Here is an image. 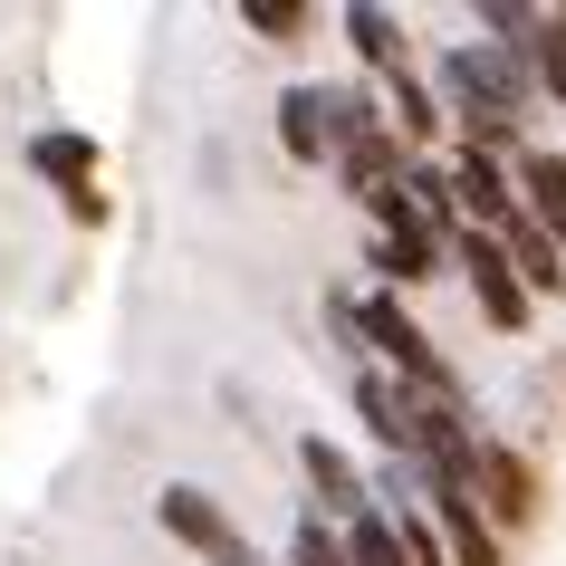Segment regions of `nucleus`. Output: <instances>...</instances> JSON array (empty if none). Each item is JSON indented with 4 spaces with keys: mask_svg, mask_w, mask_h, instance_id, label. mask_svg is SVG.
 <instances>
[{
    "mask_svg": "<svg viewBox=\"0 0 566 566\" xmlns=\"http://www.w3.org/2000/svg\"><path fill=\"white\" fill-rule=\"evenodd\" d=\"M442 106L471 125V135H509V125L528 116V59L500 49V39L451 49V59H442Z\"/></svg>",
    "mask_w": 566,
    "mask_h": 566,
    "instance_id": "nucleus-1",
    "label": "nucleus"
},
{
    "mask_svg": "<svg viewBox=\"0 0 566 566\" xmlns=\"http://www.w3.org/2000/svg\"><path fill=\"white\" fill-rule=\"evenodd\" d=\"M375 135V96L365 87H289L279 96V145L298 164H327V154L365 145Z\"/></svg>",
    "mask_w": 566,
    "mask_h": 566,
    "instance_id": "nucleus-2",
    "label": "nucleus"
},
{
    "mask_svg": "<svg viewBox=\"0 0 566 566\" xmlns=\"http://www.w3.org/2000/svg\"><path fill=\"white\" fill-rule=\"evenodd\" d=\"M346 317H356V336H365V346H375V356H385L394 375L422 394V403H451V394H461V385H451V365L432 356V336H422L413 317L394 307V289H385V298H365V307H346Z\"/></svg>",
    "mask_w": 566,
    "mask_h": 566,
    "instance_id": "nucleus-3",
    "label": "nucleus"
},
{
    "mask_svg": "<svg viewBox=\"0 0 566 566\" xmlns=\"http://www.w3.org/2000/svg\"><path fill=\"white\" fill-rule=\"evenodd\" d=\"M164 528H174L192 557H211V566H250V537H240L231 518H221V500H211V490H192V480H174V490H164Z\"/></svg>",
    "mask_w": 566,
    "mask_h": 566,
    "instance_id": "nucleus-4",
    "label": "nucleus"
},
{
    "mask_svg": "<svg viewBox=\"0 0 566 566\" xmlns=\"http://www.w3.org/2000/svg\"><path fill=\"white\" fill-rule=\"evenodd\" d=\"M451 250H461V269H471V298H480V317H490V327H528V289H518V269H509V240H490V231H461Z\"/></svg>",
    "mask_w": 566,
    "mask_h": 566,
    "instance_id": "nucleus-5",
    "label": "nucleus"
},
{
    "mask_svg": "<svg viewBox=\"0 0 566 566\" xmlns=\"http://www.w3.org/2000/svg\"><path fill=\"white\" fill-rule=\"evenodd\" d=\"M471 490H480V509L500 518V528H528L537 509V471L518 461V451H500V442H471Z\"/></svg>",
    "mask_w": 566,
    "mask_h": 566,
    "instance_id": "nucleus-6",
    "label": "nucleus"
},
{
    "mask_svg": "<svg viewBox=\"0 0 566 566\" xmlns=\"http://www.w3.org/2000/svg\"><path fill=\"white\" fill-rule=\"evenodd\" d=\"M451 211H461V231H490V240L518 221V192H509V174L490 164V145H471L451 164Z\"/></svg>",
    "mask_w": 566,
    "mask_h": 566,
    "instance_id": "nucleus-7",
    "label": "nucleus"
},
{
    "mask_svg": "<svg viewBox=\"0 0 566 566\" xmlns=\"http://www.w3.org/2000/svg\"><path fill=\"white\" fill-rule=\"evenodd\" d=\"M30 164L59 182V202L77 211V221H106V192H96V145H87V135H39Z\"/></svg>",
    "mask_w": 566,
    "mask_h": 566,
    "instance_id": "nucleus-8",
    "label": "nucleus"
},
{
    "mask_svg": "<svg viewBox=\"0 0 566 566\" xmlns=\"http://www.w3.org/2000/svg\"><path fill=\"white\" fill-rule=\"evenodd\" d=\"M298 471H307V490H317V509H336L346 528L365 518V480H356V461H346L336 442H317V432H307V442H298Z\"/></svg>",
    "mask_w": 566,
    "mask_h": 566,
    "instance_id": "nucleus-9",
    "label": "nucleus"
},
{
    "mask_svg": "<svg viewBox=\"0 0 566 566\" xmlns=\"http://www.w3.org/2000/svg\"><path fill=\"white\" fill-rule=\"evenodd\" d=\"M509 182L528 192V221L566 250V154H547V145H537V154H518V164H509Z\"/></svg>",
    "mask_w": 566,
    "mask_h": 566,
    "instance_id": "nucleus-10",
    "label": "nucleus"
},
{
    "mask_svg": "<svg viewBox=\"0 0 566 566\" xmlns=\"http://www.w3.org/2000/svg\"><path fill=\"white\" fill-rule=\"evenodd\" d=\"M356 413L375 422V442H385L394 461H413V413H422V394L385 385V375H356Z\"/></svg>",
    "mask_w": 566,
    "mask_h": 566,
    "instance_id": "nucleus-11",
    "label": "nucleus"
},
{
    "mask_svg": "<svg viewBox=\"0 0 566 566\" xmlns=\"http://www.w3.org/2000/svg\"><path fill=\"white\" fill-rule=\"evenodd\" d=\"M432 500V518H442L451 537V566H500V537H490V518L471 509V490H422Z\"/></svg>",
    "mask_w": 566,
    "mask_h": 566,
    "instance_id": "nucleus-12",
    "label": "nucleus"
},
{
    "mask_svg": "<svg viewBox=\"0 0 566 566\" xmlns=\"http://www.w3.org/2000/svg\"><path fill=\"white\" fill-rule=\"evenodd\" d=\"M509 269H518V289H547V298H557V289H566V250H557V240H547V231H537V221H528V211H518V221H509Z\"/></svg>",
    "mask_w": 566,
    "mask_h": 566,
    "instance_id": "nucleus-13",
    "label": "nucleus"
},
{
    "mask_svg": "<svg viewBox=\"0 0 566 566\" xmlns=\"http://www.w3.org/2000/svg\"><path fill=\"white\" fill-rule=\"evenodd\" d=\"M336 164H346V182H356L365 202H385L394 182H403V145H394L385 125H375V135H365V145H346V154H336Z\"/></svg>",
    "mask_w": 566,
    "mask_h": 566,
    "instance_id": "nucleus-14",
    "label": "nucleus"
},
{
    "mask_svg": "<svg viewBox=\"0 0 566 566\" xmlns=\"http://www.w3.org/2000/svg\"><path fill=\"white\" fill-rule=\"evenodd\" d=\"M346 39H356V59H365V67H385V77H403V20H394V10L356 0V10H346Z\"/></svg>",
    "mask_w": 566,
    "mask_h": 566,
    "instance_id": "nucleus-15",
    "label": "nucleus"
},
{
    "mask_svg": "<svg viewBox=\"0 0 566 566\" xmlns=\"http://www.w3.org/2000/svg\"><path fill=\"white\" fill-rule=\"evenodd\" d=\"M346 557L356 566H413V547H403V528H394L385 509H365L356 528H346Z\"/></svg>",
    "mask_w": 566,
    "mask_h": 566,
    "instance_id": "nucleus-16",
    "label": "nucleus"
},
{
    "mask_svg": "<svg viewBox=\"0 0 566 566\" xmlns=\"http://www.w3.org/2000/svg\"><path fill=\"white\" fill-rule=\"evenodd\" d=\"M528 77H547V96L566 106V10H557V20H537V39H528Z\"/></svg>",
    "mask_w": 566,
    "mask_h": 566,
    "instance_id": "nucleus-17",
    "label": "nucleus"
},
{
    "mask_svg": "<svg viewBox=\"0 0 566 566\" xmlns=\"http://www.w3.org/2000/svg\"><path fill=\"white\" fill-rule=\"evenodd\" d=\"M385 116L403 125V135H432V125H442V106H432V87H422V77H394V96H385Z\"/></svg>",
    "mask_w": 566,
    "mask_h": 566,
    "instance_id": "nucleus-18",
    "label": "nucleus"
},
{
    "mask_svg": "<svg viewBox=\"0 0 566 566\" xmlns=\"http://www.w3.org/2000/svg\"><path fill=\"white\" fill-rule=\"evenodd\" d=\"M289 566H356V557H346V537H327L317 518H298V537H289Z\"/></svg>",
    "mask_w": 566,
    "mask_h": 566,
    "instance_id": "nucleus-19",
    "label": "nucleus"
},
{
    "mask_svg": "<svg viewBox=\"0 0 566 566\" xmlns=\"http://www.w3.org/2000/svg\"><path fill=\"white\" fill-rule=\"evenodd\" d=\"M240 20H250L260 39H298V30H307V10H298V0H240Z\"/></svg>",
    "mask_w": 566,
    "mask_h": 566,
    "instance_id": "nucleus-20",
    "label": "nucleus"
},
{
    "mask_svg": "<svg viewBox=\"0 0 566 566\" xmlns=\"http://www.w3.org/2000/svg\"><path fill=\"white\" fill-rule=\"evenodd\" d=\"M394 528H403V547H413V566H451V547L432 528H422V518H394Z\"/></svg>",
    "mask_w": 566,
    "mask_h": 566,
    "instance_id": "nucleus-21",
    "label": "nucleus"
}]
</instances>
